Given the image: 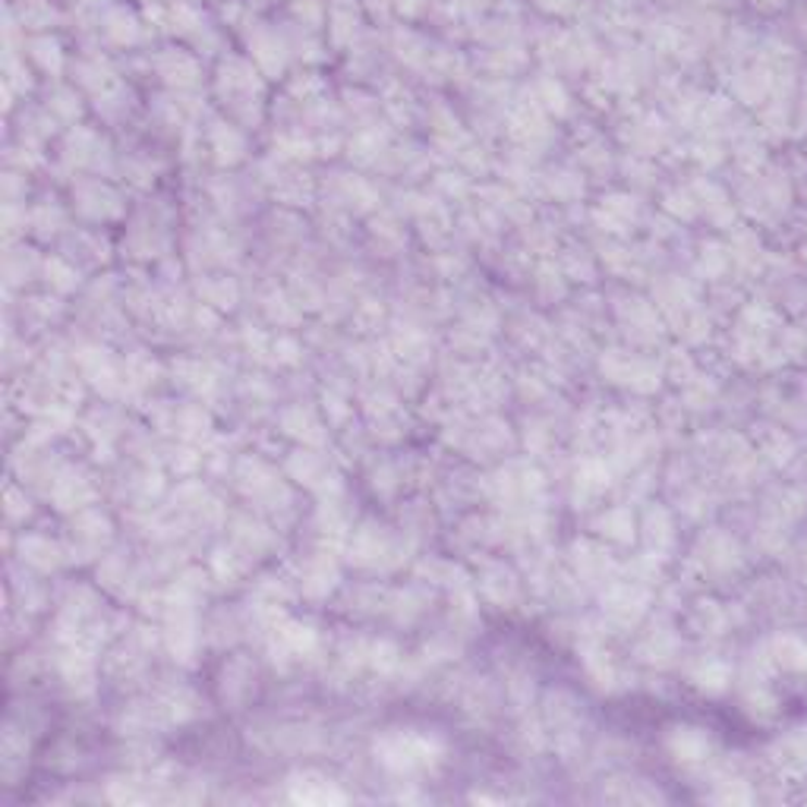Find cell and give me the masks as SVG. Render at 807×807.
Masks as SVG:
<instances>
[{"mask_svg": "<svg viewBox=\"0 0 807 807\" xmlns=\"http://www.w3.org/2000/svg\"><path fill=\"white\" fill-rule=\"evenodd\" d=\"M249 54H252L256 66H259L262 73H269V76H278V73H284V66H287V45H284V38L275 35L272 29L252 32V38H249Z\"/></svg>", "mask_w": 807, "mask_h": 807, "instance_id": "7a4b0ae2", "label": "cell"}, {"mask_svg": "<svg viewBox=\"0 0 807 807\" xmlns=\"http://www.w3.org/2000/svg\"><path fill=\"white\" fill-rule=\"evenodd\" d=\"M218 95L234 111L249 114L252 104L262 101V79H259V73L247 61L231 58V61L221 63V70H218Z\"/></svg>", "mask_w": 807, "mask_h": 807, "instance_id": "6da1fadb", "label": "cell"}, {"mask_svg": "<svg viewBox=\"0 0 807 807\" xmlns=\"http://www.w3.org/2000/svg\"><path fill=\"white\" fill-rule=\"evenodd\" d=\"M158 73L167 86L193 89L199 83V63L189 58L187 51H164L158 58Z\"/></svg>", "mask_w": 807, "mask_h": 807, "instance_id": "277c9868", "label": "cell"}, {"mask_svg": "<svg viewBox=\"0 0 807 807\" xmlns=\"http://www.w3.org/2000/svg\"><path fill=\"white\" fill-rule=\"evenodd\" d=\"M536 7H539L543 13L564 16V13H571V10H574V0H536Z\"/></svg>", "mask_w": 807, "mask_h": 807, "instance_id": "8fae6325", "label": "cell"}, {"mask_svg": "<svg viewBox=\"0 0 807 807\" xmlns=\"http://www.w3.org/2000/svg\"><path fill=\"white\" fill-rule=\"evenodd\" d=\"M430 3L433 0H395V10L407 16V20H413V16H423L426 10H430Z\"/></svg>", "mask_w": 807, "mask_h": 807, "instance_id": "30bf717a", "label": "cell"}, {"mask_svg": "<svg viewBox=\"0 0 807 807\" xmlns=\"http://www.w3.org/2000/svg\"><path fill=\"white\" fill-rule=\"evenodd\" d=\"M79 209H83L89 218H95V221H98V218H111L121 212V209H117V196L104 187H95V189H89V193H83Z\"/></svg>", "mask_w": 807, "mask_h": 807, "instance_id": "ba28073f", "label": "cell"}, {"mask_svg": "<svg viewBox=\"0 0 807 807\" xmlns=\"http://www.w3.org/2000/svg\"><path fill=\"white\" fill-rule=\"evenodd\" d=\"M212 149H215L218 161H237V158L244 156V139H240V133L234 129V126H224L215 124L212 129Z\"/></svg>", "mask_w": 807, "mask_h": 807, "instance_id": "8992f818", "label": "cell"}, {"mask_svg": "<svg viewBox=\"0 0 807 807\" xmlns=\"http://www.w3.org/2000/svg\"><path fill=\"white\" fill-rule=\"evenodd\" d=\"M104 26H108V35H111L117 45H133V41H139V35H142L139 16H136L133 10H126V7L111 10L108 20H104Z\"/></svg>", "mask_w": 807, "mask_h": 807, "instance_id": "5b68a950", "label": "cell"}, {"mask_svg": "<svg viewBox=\"0 0 807 807\" xmlns=\"http://www.w3.org/2000/svg\"><path fill=\"white\" fill-rule=\"evenodd\" d=\"M290 16H294L300 26L315 29V26L322 23L325 10H322V3H319V0H294V3H290Z\"/></svg>", "mask_w": 807, "mask_h": 807, "instance_id": "9c48e42d", "label": "cell"}, {"mask_svg": "<svg viewBox=\"0 0 807 807\" xmlns=\"http://www.w3.org/2000/svg\"><path fill=\"white\" fill-rule=\"evenodd\" d=\"M388 7H395V0H367V10L375 13V16H385V13H388Z\"/></svg>", "mask_w": 807, "mask_h": 807, "instance_id": "4fadbf2b", "label": "cell"}, {"mask_svg": "<svg viewBox=\"0 0 807 807\" xmlns=\"http://www.w3.org/2000/svg\"><path fill=\"white\" fill-rule=\"evenodd\" d=\"M48 272H54V284H58V287H63V290H66V287H73V281H70V278H73V272H70V269H66L63 262H58V259H54V262L48 265Z\"/></svg>", "mask_w": 807, "mask_h": 807, "instance_id": "7c38bea8", "label": "cell"}, {"mask_svg": "<svg viewBox=\"0 0 807 807\" xmlns=\"http://www.w3.org/2000/svg\"><path fill=\"white\" fill-rule=\"evenodd\" d=\"M363 26L360 0H332L328 3V32L335 45H350Z\"/></svg>", "mask_w": 807, "mask_h": 807, "instance_id": "3957f363", "label": "cell"}, {"mask_svg": "<svg viewBox=\"0 0 807 807\" xmlns=\"http://www.w3.org/2000/svg\"><path fill=\"white\" fill-rule=\"evenodd\" d=\"M32 58L51 76H58L63 70V48L58 38H35L32 41Z\"/></svg>", "mask_w": 807, "mask_h": 807, "instance_id": "52a82bcc", "label": "cell"}]
</instances>
